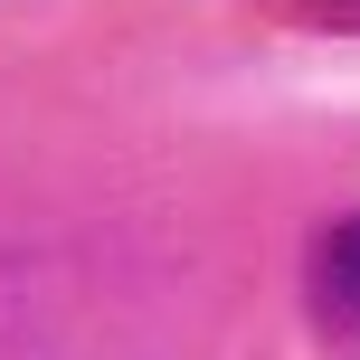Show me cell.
<instances>
[{
    "label": "cell",
    "instance_id": "obj_1",
    "mask_svg": "<svg viewBox=\"0 0 360 360\" xmlns=\"http://www.w3.org/2000/svg\"><path fill=\"white\" fill-rule=\"evenodd\" d=\"M313 313L323 323H360V218L323 228V247H313Z\"/></svg>",
    "mask_w": 360,
    "mask_h": 360
},
{
    "label": "cell",
    "instance_id": "obj_2",
    "mask_svg": "<svg viewBox=\"0 0 360 360\" xmlns=\"http://www.w3.org/2000/svg\"><path fill=\"white\" fill-rule=\"evenodd\" d=\"M304 10H323V19H360V0H304Z\"/></svg>",
    "mask_w": 360,
    "mask_h": 360
}]
</instances>
